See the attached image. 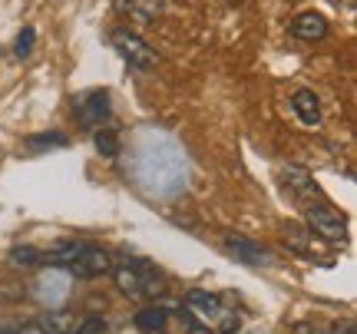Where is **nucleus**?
Masks as SVG:
<instances>
[{"label": "nucleus", "instance_id": "17", "mask_svg": "<svg viewBox=\"0 0 357 334\" xmlns=\"http://www.w3.org/2000/svg\"><path fill=\"white\" fill-rule=\"evenodd\" d=\"M66 136L63 132H37L26 139V153H43V149H63Z\"/></svg>", "mask_w": 357, "mask_h": 334}, {"label": "nucleus", "instance_id": "3", "mask_svg": "<svg viewBox=\"0 0 357 334\" xmlns=\"http://www.w3.org/2000/svg\"><path fill=\"white\" fill-rule=\"evenodd\" d=\"M185 308H189V314H195V324H208V328H215L218 334H235L242 328L238 314H235L229 305H222L215 295L199 291V288L185 295Z\"/></svg>", "mask_w": 357, "mask_h": 334}, {"label": "nucleus", "instance_id": "11", "mask_svg": "<svg viewBox=\"0 0 357 334\" xmlns=\"http://www.w3.org/2000/svg\"><path fill=\"white\" fill-rule=\"evenodd\" d=\"M291 33L298 40H307V43L324 40V37H328V20H324L321 13H314V10H305V13H298V17H294Z\"/></svg>", "mask_w": 357, "mask_h": 334}, {"label": "nucleus", "instance_id": "7", "mask_svg": "<svg viewBox=\"0 0 357 334\" xmlns=\"http://www.w3.org/2000/svg\"><path fill=\"white\" fill-rule=\"evenodd\" d=\"M281 182H284V189H288L301 206H314V202H321L318 182H314V176H311L305 166H294V162L281 166Z\"/></svg>", "mask_w": 357, "mask_h": 334}, {"label": "nucleus", "instance_id": "24", "mask_svg": "<svg viewBox=\"0 0 357 334\" xmlns=\"http://www.w3.org/2000/svg\"><path fill=\"white\" fill-rule=\"evenodd\" d=\"M192 334H208V331H202V324H199V328H192Z\"/></svg>", "mask_w": 357, "mask_h": 334}, {"label": "nucleus", "instance_id": "13", "mask_svg": "<svg viewBox=\"0 0 357 334\" xmlns=\"http://www.w3.org/2000/svg\"><path fill=\"white\" fill-rule=\"evenodd\" d=\"M37 328L43 334H73V331H77V321H73V314H70V311L50 308L47 314H40Z\"/></svg>", "mask_w": 357, "mask_h": 334}, {"label": "nucleus", "instance_id": "22", "mask_svg": "<svg viewBox=\"0 0 357 334\" xmlns=\"http://www.w3.org/2000/svg\"><path fill=\"white\" fill-rule=\"evenodd\" d=\"M331 334H354V321H337L331 328Z\"/></svg>", "mask_w": 357, "mask_h": 334}, {"label": "nucleus", "instance_id": "2", "mask_svg": "<svg viewBox=\"0 0 357 334\" xmlns=\"http://www.w3.org/2000/svg\"><path fill=\"white\" fill-rule=\"evenodd\" d=\"M43 261L50 268H63L66 275H77V278H96V275H106V271L113 268L106 248L83 245V242L60 245V248H53L50 255H43Z\"/></svg>", "mask_w": 357, "mask_h": 334}, {"label": "nucleus", "instance_id": "16", "mask_svg": "<svg viewBox=\"0 0 357 334\" xmlns=\"http://www.w3.org/2000/svg\"><path fill=\"white\" fill-rule=\"evenodd\" d=\"M10 265L13 268H40L43 265V255H40L33 245H17V248H10Z\"/></svg>", "mask_w": 357, "mask_h": 334}, {"label": "nucleus", "instance_id": "18", "mask_svg": "<svg viewBox=\"0 0 357 334\" xmlns=\"http://www.w3.org/2000/svg\"><path fill=\"white\" fill-rule=\"evenodd\" d=\"M96 153L106 155V159L119 155V136H116L113 129H96Z\"/></svg>", "mask_w": 357, "mask_h": 334}, {"label": "nucleus", "instance_id": "19", "mask_svg": "<svg viewBox=\"0 0 357 334\" xmlns=\"http://www.w3.org/2000/svg\"><path fill=\"white\" fill-rule=\"evenodd\" d=\"M33 37H37L33 26H24V30L17 33V47H13V53H17V56H30V50H33Z\"/></svg>", "mask_w": 357, "mask_h": 334}, {"label": "nucleus", "instance_id": "23", "mask_svg": "<svg viewBox=\"0 0 357 334\" xmlns=\"http://www.w3.org/2000/svg\"><path fill=\"white\" fill-rule=\"evenodd\" d=\"M0 334H20L17 328H0Z\"/></svg>", "mask_w": 357, "mask_h": 334}, {"label": "nucleus", "instance_id": "10", "mask_svg": "<svg viewBox=\"0 0 357 334\" xmlns=\"http://www.w3.org/2000/svg\"><path fill=\"white\" fill-rule=\"evenodd\" d=\"M225 248H229V255L235 258V261H245V265H271V261H275L261 245L252 242V238H242V235L225 238Z\"/></svg>", "mask_w": 357, "mask_h": 334}, {"label": "nucleus", "instance_id": "15", "mask_svg": "<svg viewBox=\"0 0 357 334\" xmlns=\"http://www.w3.org/2000/svg\"><path fill=\"white\" fill-rule=\"evenodd\" d=\"M166 321H169V311H162V308H146L136 314V328H139L142 334L166 331Z\"/></svg>", "mask_w": 357, "mask_h": 334}, {"label": "nucleus", "instance_id": "4", "mask_svg": "<svg viewBox=\"0 0 357 334\" xmlns=\"http://www.w3.org/2000/svg\"><path fill=\"white\" fill-rule=\"evenodd\" d=\"M113 282L126 298L159 295V291L166 288L162 275H159L155 268H149L146 261H126V265H119V268L113 271Z\"/></svg>", "mask_w": 357, "mask_h": 334}, {"label": "nucleus", "instance_id": "5", "mask_svg": "<svg viewBox=\"0 0 357 334\" xmlns=\"http://www.w3.org/2000/svg\"><path fill=\"white\" fill-rule=\"evenodd\" d=\"M305 222L311 231H318L328 242H344L347 238V219L334 206H328L324 199L314 206H305Z\"/></svg>", "mask_w": 357, "mask_h": 334}, {"label": "nucleus", "instance_id": "8", "mask_svg": "<svg viewBox=\"0 0 357 334\" xmlns=\"http://www.w3.org/2000/svg\"><path fill=\"white\" fill-rule=\"evenodd\" d=\"M77 116L79 126L86 129H102L109 119V93L106 90H89L77 100Z\"/></svg>", "mask_w": 357, "mask_h": 334}, {"label": "nucleus", "instance_id": "21", "mask_svg": "<svg viewBox=\"0 0 357 334\" xmlns=\"http://www.w3.org/2000/svg\"><path fill=\"white\" fill-rule=\"evenodd\" d=\"M291 334H324V331H321V328H314V324H294V331Z\"/></svg>", "mask_w": 357, "mask_h": 334}, {"label": "nucleus", "instance_id": "1", "mask_svg": "<svg viewBox=\"0 0 357 334\" xmlns=\"http://www.w3.org/2000/svg\"><path fill=\"white\" fill-rule=\"evenodd\" d=\"M136 179L155 195H172L185 185V159L172 142H146L136 155Z\"/></svg>", "mask_w": 357, "mask_h": 334}, {"label": "nucleus", "instance_id": "20", "mask_svg": "<svg viewBox=\"0 0 357 334\" xmlns=\"http://www.w3.org/2000/svg\"><path fill=\"white\" fill-rule=\"evenodd\" d=\"M73 334H106V321H102L100 314H89V318L79 321V328Z\"/></svg>", "mask_w": 357, "mask_h": 334}, {"label": "nucleus", "instance_id": "25", "mask_svg": "<svg viewBox=\"0 0 357 334\" xmlns=\"http://www.w3.org/2000/svg\"><path fill=\"white\" fill-rule=\"evenodd\" d=\"M123 334H142V331H123Z\"/></svg>", "mask_w": 357, "mask_h": 334}, {"label": "nucleus", "instance_id": "9", "mask_svg": "<svg viewBox=\"0 0 357 334\" xmlns=\"http://www.w3.org/2000/svg\"><path fill=\"white\" fill-rule=\"evenodd\" d=\"M33 295H37L47 308H60V301H66V295H70V275H66L63 268H50L47 275H40Z\"/></svg>", "mask_w": 357, "mask_h": 334}, {"label": "nucleus", "instance_id": "6", "mask_svg": "<svg viewBox=\"0 0 357 334\" xmlns=\"http://www.w3.org/2000/svg\"><path fill=\"white\" fill-rule=\"evenodd\" d=\"M113 47H116V53H119L129 66H136V70H153V66L159 63V53L142 37L129 33V30H113Z\"/></svg>", "mask_w": 357, "mask_h": 334}, {"label": "nucleus", "instance_id": "12", "mask_svg": "<svg viewBox=\"0 0 357 334\" xmlns=\"http://www.w3.org/2000/svg\"><path fill=\"white\" fill-rule=\"evenodd\" d=\"M291 106H294V116H298L305 126H318L321 123V103L311 90H294L291 93Z\"/></svg>", "mask_w": 357, "mask_h": 334}, {"label": "nucleus", "instance_id": "14", "mask_svg": "<svg viewBox=\"0 0 357 334\" xmlns=\"http://www.w3.org/2000/svg\"><path fill=\"white\" fill-rule=\"evenodd\" d=\"M116 7L129 17H136V20H155L166 10V0H116Z\"/></svg>", "mask_w": 357, "mask_h": 334}]
</instances>
